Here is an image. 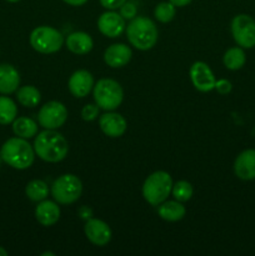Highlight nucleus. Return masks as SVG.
I'll list each match as a JSON object with an SVG mask.
<instances>
[{"label":"nucleus","mask_w":255,"mask_h":256,"mask_svg":"<svg viewBox=\"0 0 255 256\" xmlns=\"http://www.w3.org/2000/svg\"><path fill=\"white\" fill-rule=\"evenodd\" d=\"M34 152L46 162H59L66 158L69 145L66 139L56 130L45 129L34 140Z\"/></svg>","instance_id":"1"},{"label":"nucleus","mask_w":255,"mask_h":256,"mask_svg":"<svg viewBox=\"0 0 255 256\" xmlns=\"http://www.w3.org/2000/svg\"><path fill=\"white\" fill-rule=\"evenodd\" d=\"M0 156L9 166L18 170H25L34 162V146L22 138H12L2 144Z\"/></svg>","instance_id":"2"},{"label":"nucleus","mask_w":255,"mask_h":256,"mask_svg":"<svg viewBox=\"0 0 255 256\" xmlns=\"http://www.w3.org/2000/svg\"><path fill=\"white\" fill-rule=\"evenodd\" d=\"M128 40L138 50H150L158 42V28L152 19L146 16H135L126 28Z\"/></svg>","instance_id":"3"},{"label":"nucleus","mask_w":255,"mask_h":256,"mask_svg":"<svg viewBox=\"0 0 255 256\" xmlns=\"http://www.w3.org/2000/svg\"><path fill=\"white\" fill-rule=\"evenodd\" d=\"M172 189V176L166 172H155L142 185V196L152 206H159L168 199Z\"/></svg>","instance_id":"4"},{"label":"nucleus","mask_w":255,"mask_h":256,"mask_svg":"<svg viewBox=\"0 0 255 256\" xmlns=\"http://www.w3.org/2000/svg\"><path fill=\"white\" fill-rule=\"evenodd\" d=\"M92 95L95 104L105 112L118 109L124 99L122 88L112 79H100L92 88Z\"/></svg>","instance_id":"5"},{"label":"nucleus","mask_w":255,"mask_h":256,"mask_svg":"<svg viewBox=\"0 0 255 256\" xmlns=\"http://www.w3.org/2000/svg\"><path fill=\"white\" fill-rule=\"evenodd\" d=\"M30 45L32 49L42 54H54L62 49L64 36L52 26H38L30 34Z\"/></svg>","instance_id":"6"},{"label":"nucleus","mask_w":255,"mask_h":256,"mask_svg":"<svg viewBox=\"0 0 255 256\" xmlns=\"http://www.w3.org/2000/svg\"><path fill=\"white\" fill-rule=\"evenodd\" d=\"M82 192V184L78 176L64 174L54 180L52 185V195L58 204L69 205L76 202Z\"/></svg>","instance_id":"7"},{"label":"nucleus","mask_w":255,"mask_h":256,"mask_svg":"<svg viewBox=\"0 0 255 256\" xmlns=\"http://www.w3.org/2000/svg\"><path fill=\"white\" fill-rule=\"evenodd\" d=\"M232 34L239 46H255V20L246 14H239L232 22Z\"/></svg>","instance_id":"8"},{"label":"nucleus","mask_w":255,"mask_h":256,"mask_svg":"<svg viewBox=\"0 0 255 256\" xmlns=\"http://www.w3.org/2000/svg\"><path fill=\"white\" fill-rule=\"evenodd\" d=\"M68 120V110L60 102H49L42 105L38 114V122L44 129L56 130Z\"/></svg>","instance_id":"9"},{"label":"nucleus","mask_w":255,"mask_h":256,"mask_svg":"<svg viewBox=\"0 0 255 256\" xmlns=\"http://www.w3.org/2000/svg\"><path fill=\"white\" fill-rule=\"evenodd\" d=\"M190 79L195 89L200 92H209L215 89V76L209 65L204 62H195L189 70Z\"/></svg>","instance_id":"10"},{"label":"nucleus","mask_w":255,"mask_h":256,"mask_svg":"<svg viewBox=\"0 0 255 256\" xmlns=\"http://www.w3.org/2000/svg\"><path fill=\"white\" fill-rule=\"evenodd\" d=\"M84 232L88 240L96 246H104L112 240V229L106 222L100 219L92 218L90 220H88L85 222Z\"/></svg>","instance_id":"11"},{"label":"nucleus","mask_w":255,"mask_h":256,"mask_svg":"<svg viewBox=\"0 0 255 256\" xmlns=\"http://www.w3.org/2000/svg\"><path fill=\"white\" fill-rule=\"evenodd\" d=\"M98 29L108 38H118L125 30V19L115 12H105L98 19Z\"/></svg>","instance_id":"12"},{"label":"nucleus","mask_w":255,"mask_h":256,"mask_svg":"<svg viewBox=\"0 0 255 256\" xmlns=\"http://www.w3.org/2000/svg\"><path fill=\"white\" fill-rule=\"evenodd\" d=\"M99 126L102 132L109 138H119L126 132V120L118 112H108L99 119Z\"/></svg>","instance_id":"13"},{"label":"nucleus","mask_w":255,"mask_h":256,"mask_svg":"<svg viewBox=\"0 0 255 256\" xmlns=\"http://www.w3.org/2000/svg\"><path fill=\"white\" fill-rule=\"evenodd\" d=\"M68 86L75 98H85L94 88V78L88 70H76L70 76Z\"/></svg>","instance_id":"14"},{"label":"nucleus","mask_w":255,"mask_h":256,"mask_svg":"<svg viewBox=\"0 0 255 256\" xmlns=\"http://www.w3.org/2000/svg\"><path fill=\"white\" fill-rule=\"evenodd\" d=\"M234 172L239 179L252 180L255 179V150H244L238 155L234 162Z\"/></svg>","instance_id":"15"},{"label":"nucleus","mask_w":255,"mask_h":256,"mask_svg":"<svg viewBox=\"0 0 255 256\" xmlns=\"http://www.w3.org/2000/svg\"><path fill=\"white\" fill-rule=\"evenodd\" d=\"M132 56V52L125 44H112L105 50L104 62L110 68H122L130 62Z\"/></svg>","instance_id":"16"},{"label":"nucleus","mask_w":255,"mask_h":256,"mask_svg":"<svg viewBox=\"0 0 255 256\" xmlns=\"http://www.w3.org/2000/svg\"><path fill=\"white\" fill-rule=\"evenodd\" d=\"M20 85V75L10 64L0 65V94L9 95L18 90Z\"/></svg>","instance_id":"17"},{"label":"nucleus","mask_w":255,"mask_h":256,"mask_svg":"<svg viewBox=\"0 0 255 256\" xmlns=\"http://www.w3.org/2000/svg\"><path fill=\"white\" fill-rule=\"evenodd\" d=\"M35 218L38 222L44 226H52L56 224L60 218V208L56 202L50 200L39 202V205L35 209Z\"/></svg>","instance_id":"18"},{"label":"nucleus","mask_w":255,"mask_h":256,"mask_svg":"<svg viewBox=\"0 0 255 256\" xmlns=\"http://www.w3.org/2000/svg\"><path fill=\"white\" fill-rule=\"evenodd\" d=\"M66 48L76 55H85L90 52L94 46V42H92V36L84 32H75L68 35L66 40H65Z\"/></svg>","instance_id":"19"},{"label":"nucleus","mask_w":255,"mask_h":256,"mask_svg":"<svg viewBox=\"0 0 255 256\" xmlns=\"http://www.w3.org/2000/svg\"><path fill=\"white\" fill-rule=\"evenodd\" d=\"M158 214L162 220L169 222H175L182 220L186 214V209L184 205L178 200H172V202H166L159 205L158 208Z\"/></svg>","instance_id":"20"},{"label":"nucleus","mask_w":255,"mask_h":256,"mask_svg":"<svg viewBox=\"0 0 255 256\" xmlns=\"http://www.w3.org/2000/svg\"><path fill=\"white\" fill-rule=\"evenodd\" d=\"M12 132L16 136L22 138V139H30L38 134V124L30 118H18L12 122Z\"/></svg>","instance_id":"21"},{"label":"nucleus","mask_w":255,"mask_h":256,"mask_svg":"<svg viewBox=\"0 0 255 256\" xmlns=\"http://www.w3.org/2000/svg\"><path fill=\"white\" fill-rule=\"evenodd\" d=\"M18 102L25 108H35L42 100L40 92L32 85H25L18 89L16 92Z\"/></svg>","instance_id":"22"},{"label":"nucleus","mask_w":255,"mask_h":256,"mask_svg":"<svg viewBox=\"0 0 255 256\" xmlns=\"http://www.w3.org/2000/svg\"><path fill=\"white\" fill-rule=\"evenodd\" d=\"M222 62L226 69L229 70H239L244 66L246 62V56L242 48H230L224 54Z\"/></svg>","instance_id":"23"},{"label":"nucleus","mask_w":255,"mask_h":256,"mask_svg":"<svg viewBox=\"0 0 255 256\" xmlns=\"http://www.w3.org/2000/svg\"><path fill=\"white\" fill-rule=\"evenodd\" d=\"M25 194L32 202H42L46 199L48 194H49V188L45 182L35 179L28 182L26 188H25Z\"/></svg>","instance_id":"24"},{"label":"nucleus","mask_w":255,"mask_h":256,"mask_svg":"<svg viewBox=\"0 0 255 256\" xmlns=\"http://www.w3.org/2000/svg\"><path fill=\"white\" fill-rule=\"evenodd\" d=\"M18 115L16 104L8 96H0V124H12Z\"/></svg>","instance_id":"25"},{"label":"nucleus","mask_w":255,"mask_h":256,"mask_svg":"<svg viewBox=\"0 0 255 256\" xmlns=\"http://www.w3.org/2000/svg\"><path fill=\"white\" fill-rule=\"evenodd\" d=\"M176 14V6L170 2H162L155 6L154 15L160 22H170Z\"/></svg>","instance_id":"26"},{"label":"nucleus","mask_w":255,"mask_h":256,"mask_svg":"<svg viewBox=\"0 0 255 256\" xmlns=\"http://www.w3.org/2000/svg\"><path fill=\"white\" fill-rule=\"evenodd\" d=\"M172 196L175 198V200L180 202H189L192 196V186L190 182H185V180H180V182H176L175 184H172Z\"/></svg>","instance_id":"27"},{"label":"nucleus","mask_w":255,"mask_h":256,"mask_svg":"<svg viewBox=\"0 0 255 256\" xmlns=\"http://www.w3.org/2000/svg\"><path fill=\"white\" fill-rule=\"evenodd\" d=\"M99 116V106L96 104H86L82 110V118L85 122H92Z\"/></svg>","instance_id":"28"},{"label":"nucleus","mask_w":255,"mask_h":256,"mask_svg":"<svg viewBox=\"0 0 255 256\" xmlns=\"http://www.w3.org/2000/svg\"><path fill=\"white\" fill-rule=\"evenodd\" d=\"M136 12H138L136 5L132 2H125L124 4L120 6V15H122L124 19H128V20L134 19V18L136 16Z\"/></svg>","instance_id":"29"},{"label":"nucleus","mask_w":255,"mask_h":256,"mask_svg":"<svg viewBox=\"0 0 255 256\" xmlns=\"http://www.w3.org/2000/svg\"><path fill=\"white\" fill-rule=\"evenodd\" d=\"M232 85L229 80L226 79H220L215 82V90H216L219 94L222 95H226L232 92Z\"/></svg>","instance_id":"30"},{"label":"nucleus","mask_w":255,"mask_h":256,"mask_svg":"<svg viewBox=\"0 0 255 256\" xmlns=\"http://www.w3.org/2000/svg\"><path fill=\"white\" fill-rule=\"evenodd\" d=\"M128 0H100V4H102V8L108 10H116L120 9L122 4Z\"/></svg>","instance_id":"31"},{"label":"nucleus","mask_w":255,"mask_h":256,"mask_svg":"<svg viewBox=\"0 0 255 256\" xmlns=\"http://www.w3.org/2000/svg\"><path fill=\"white\" fill-rule=\"evenodd\" d=\"M78 215H79L82 220L88 222V220H90L92 218V209L90 206L84 205V206H82L78 210Z\"/></svg>","instance_id":"32"},{"label":"nucleus","mask_w":255,"mask_h":256,"mask_svg":"<svg viewBox=\"0 0 255 256\" xmlns=\"http://www.w3.org/2000/svg\"><path fill=\"white\" fill-rule=\"evenodd\" d=\"M62 2L72 5V6H82V5H84L88 0H62Z\"/></svg>","instance_id":"33"},{"label":"nucleus","mask_w":255,"mask_h":256,"mask_svg":"<svg viewBox=\"0 0 255 256\" xmlns=\"http://www.w3.org/2000/svg\"><path fill=\"white\" fill-rule=\"evenodd\" d=\"M170 2H172V4L175 5V6H185V5L190 4L192 2V0H169Z\"/></svg>","instance_id":"34"},{"label":"nucleus","mask_w":255,"mask_h":256,"mask_svg":"<svg viewBox=\"0 0 255 256\" xmlns=\"http://www.w3.org/2000/svg\"><path fill=\"white\" fill-rule=\"evenodd\" d=\"M0 256H8V252L5 249H2V246H0Z\"/></svg>","instance_id":"35"},{"label":"nucleus","mask_w":255,"mask_h":256,"mask_svg":"<svg viewBox=\"0 0 255 256\" xmlns=\"http://www.w3.org/2000/svg\"><path fill=\"white\" fill-rule=\"evenodd\" d=\"M42 256H55V254H54V252H42Z\"/></svg>","instance_id":"36"},{"label":"nucleus","mask_w":255,"mask_h":256,"mask_svg":"<svg viewBox=\"0 0 255 256\" xmlns=\"http://www.w3.org/2000/svg\"><path fill=\"white\" fill-rule=\"evenodd\" d=\"M6 2H20V0H6Z\"/></svg>","instance_id":"37"}]
</instances>
